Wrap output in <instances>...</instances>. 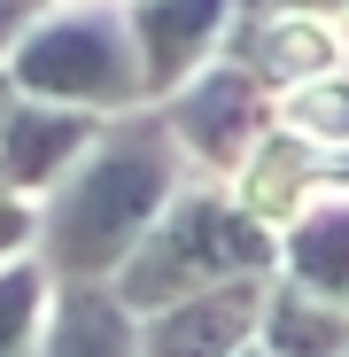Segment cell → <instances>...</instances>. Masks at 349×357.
I'll list each match as a JSON object with an SVG mask.
<instances>
[{
    "label": "cell",
    "mask_w": 349,
    "mask_h": 357,
    "mask_svg": "<svg viewBox=\"0 0 349 357\" xmlns=\"http://www.w3.org/2000/svg\"><path fill=\"white\" fill-rule=\"evenodd\" d=\"M279 280L349 311V195H318L303 218L279 225Z\"/></svg>",
    "instance_id": "cell-10"
},
{
    "label": "cell",
    "mask_w": 349,
    "mask_h": 357,
    "mask_svg": "<svg viewBox=\"0 0 349 357\" xmlns=\"http://www.w3.org/2000/svg\"><path fill=\"white\" fill-rule=\"evenodd\" d=\"M39 16H47V0H0V63L24 47V31H31Z\"/></svg>",
    "instance_id": "cell-15"
},
{
    "label": "cell",
    "mask_w": 349,
    "mask_h": 357,
    "mask_svg": "<svg viewBox=\"0 0 349 357\" xmlns=\"http://www.w3.org/2000/svg\"><path fill=\"white\" fill-rule=\"evenodd\" d=\"M179 195V140L163 109L109 116L86 163L39 202V264L54 280H116Z\"/></svg>",
    "instance_id": "cell-1"
},
{
    "label": "cell",
    "mask_w": 349,
    "mask_h": 357,
    "mask_svg": "<svg viewBox=\"0 0 349 357\" xmlns=\"http://www.w3.org/2000/svg\"><path fill=\"white\" fill-rule=\"evenodd\" d=\"M8 78H16L24 101L93 109V116H132V101H148L140 47H132L125 8H63V16H39L24 31V47L8 54Z\"/></svg>",
    "instance_id": "cell-3"
},
{
    "label": "cell",
    "mask_w": 349,
    "mask_h": 357,
    "mask_svg": "<svg viewBox=\"0 0 349 357\" xmlns=\"http://www.w3.org/2000/svg\"><path fill=\"white\" fill-rule=\"evenodd\" d=\"M47 264L39 257H8L0 264V357H31L47 334Z\"/></svg>",
    "instance_id": "cell-13"
},
{
    "label": "cell",
    "mask_w": 349,
    "mask_h": 357,
    "mask_svg": "<svg viewBox=\"0 0 349 357\" xmlns=\"http://www.w3.org/2000/svg\"><path fill=\"white\" fill-rule=\"evenodd\" d=\"M24 249H39V210H31V195H8V187H0V264L24 257Z\"/></svg>",
    "instance_id": "cell-14"
},
{
    "label": "cell",
    "mask_w": 349,
    "mask_h": 357,
    "mask_svg": "<svg viewBox=\"0 0 349 357\" xmlns=\"http://www.w3.org/2000/svg\"><path fill=\"white\" fill-rule=\"evenodd\" d=\"M125 24L140 47L148 101H171L187 78L210 70L217 39L233 31V0H125Z\"/></svg>",
    "instance_id": "cell-5"
},
{
    "label": "cell",
    "mask_w": 349,
    "mask_h": 357,
    "mask_svg": "<svg viewBox=\"0 0 349 357\" xmlns=\"http://www.w3.org/2000/svg\"><path fill=\"white\" fill-rule=\"evenodd\" d=\"M264 8H279V16H318V24H326V16L349 8V0H264Z\"/></svg>",
    "instance_id": "cell-16"
},
{
    "label": "cell",
    "mask_w": 349,
    "mask_h": 357,
    "mask_svg": "<svg viewBox=\"0 0 349 357\" xmlns=\"http://www.w3.org/2000/svg\"><path fill=\"white\" fill-rule=\"evenodd\" d=\"M225 63H241L249 78H264L272 93H287V86H311V78L341 70L349 54H341V39H334L318 16L256 8V16H233V54H225Z\"/></svg>",
    "instance_id": "cell-8"
},
{
    "label": "cell",
    "mask_w": 349,
    "mask_h": 357,
    "mask_svg": "<svg viewBox=\"0 0 349 357\" xmlns=\"http://www.w3.org/2000/svg\"><path fill=\"white\" fill-rule=\"evenodd\" d=\"M31 357H140V311L109 280H63Z\"/></svg>",
    "instance_id": "cell-9"
},
{
    "label": "cell",
    "mask_w": 349,
    "mask_h": 357,
    "mask_svg": "<svg viewBox=\"0 0 349 357\" xmlns=\"http://www.w3.org/2000/svg\"><path fill=\"white\" fill-rule=\"evenodd\" d=\"M16 101H24V93H16V78H8V63H0V116H8Z\"/></svg>",
    "instance_id": "cell-17"
},
{
    "label": "cell",
    "mask_w": 349,
    "mask_h": 357,
    "mask_svg": "<svg viewBox=\"0 0 349 357\" xmlns=\"http://www.w3.org/2000/svg\"><path fill=\"white\" fill-rule=\"evenodd\" d=\"M256 349L264 357H349V311L303 295L295 280H272L264 319H256Z\"/></svg>",
    "instance_id": "cell-11"
},
{
    "label": "cell",
    "mask_w": 349,
    "mask_h": 357,
    "mask_svg": "<svg viewBox=\"0 0 349 357\" xmlns=\"http://www.w3.org/2000/svg\"><path fill=\"white\" fill-rule=\"evenodd\" d=\"M279 132H295L318 155H349V63L279 93Z\"/></svg>",
    "instance_id": "cell-12"
},
{
    "label": "cell",
    "mask_w": 349,
    "mask_h": 357,
    "mask_svg": "<svg viewBox=\"0 0 349 357\" xmlns=\"http://www.w3.org/2000/svg\"><path fill=\"white\" fill-rule=\"evenodd\" d=\"M272 272H279V225H264L256 210H241L217 187H187V195H171L155 233L125 257V272L109 287L148 319L163 303L225 287V280H272Z\"/></svg>",
    "instance_id": "cell-2"
},
{
    "label": "cell",
    "mask_w": 349,
    "mask_h": 357,
    "mask_svg": "<svg viewBox=\"0 0 349 357\" xmlns=\"http://www.w3.org/2000/svg\"><path fill=\"white\" fill-rule=\"evenodd\" d=\"M334 178H349V155H341V163H334Z\"/></svg>",
    "instance_id": "cell-18"
},
{
    "label": "cell",
    "mask_w": 349,
    "mask_h": 357,
    "mask_svg": "<svg viewBox=\"0 0 349 357\" xmlns=\"http://www.w3.org/2000/svg\"><path fill=\"white\" fill-rule=\"evenodd\" d=\"M272 280H225L210 295H187V303H163L140 319V357H241L256 342Z\"/></svg>",
    "instance_id": "cell-7"
},
{
    "label": "cell",
    "mask_w": 349,
    "mask_h": 357,
    "mask_svg": "<svg viewBox=\"0 0 349 357\" xmlns=\"http://www.w3.org/2000/svg\"><path fill=\"white\" fill-rule=\"evenodd\" d=\"M341 39H349V8H341Z\"/></svg>",
    "instance_id": "cell-19"
},
{
    "label": "cell",
    "mask_w": 349,
    "mask_h": 357,
    "mask_svg": "<svg viewBox=\"0 0 349 357\" xmlns=\"http://www.w3.org/2000/svg\"><path fill=\"white\" fill-rule=\"evenodd\" d=\"M241 357H264V349H256V342H249V349H241Z\"/></svg>",
    "instance_id": "cell-20"
},
{
    "label": "cell",
    "mask_w": 349,
    "mask_h": 357,
    "mask_svg": "<svg viewBox=\"0 0 349 357\" xmlns=\"http://www.w3.org/2000/svg\"><path fill=\"white\" fill-rule=\"evenodd\" d=\"M163 125L179 140V155H194L210 178H241V163L279 132V93L249 78L241 63H210L163 101Z\"/></svg>",
    "instance_id": "cell-4"
},
{
    "label": "cell",
    "mask_w": 349,
    "mask_h": 357,
    "mask_svg": "<svg viewBox=\"0 0 349 357\" xmlns=\"http://www.w3.org/2000/svg\"><path fill=\"white\" fill-rule=\"evenodd\" d=\"M109 116L93 109H54V101H16L0 116V187L8 195H54L86 163Z\"/></svg>",
    "instance_id": "cell-6"
}]
</instances>
